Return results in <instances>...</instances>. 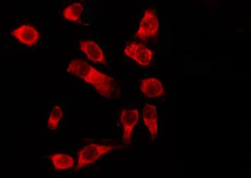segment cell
Here are the masks:
<instances>
[{"mask_svg":"<svg viewBox=\"0 0 251 178\" xmlns=\"http://www.w3.org/2000/svg\"><path fill=\"white\" fill-rule=\"evenodd\" d=\"M11 35L14 36L19 42L31 47L37 44L40 39L39 31L34 26L29 24H22L11 31Z\"/></svg>","mask_w":251,"mask_h":178,"instance_id":"obj_6","label":"cell"},{"mask_svg":"<svg viewBox=\"0 0 251 178\" xmlns=\"http://www.w3.org/2000/svg\"><path fill=\"white\" fill-rule=\"evenodd\" d=\"M67 71L92 86L104 98H113L117 93L118 87L113 77L99 71L83 59L72 60L68 66Z\"/></svg>","mask_w":251,"mask_h":178,"instance_id":"obj_1","label":"cell"},{"mask_svg":"<svg viewBox=\"0 0 251 178\" xmlns=\"http://www.w3.org/2000/svg\"><path fill=\"white\" fill-rule=\"evenodd\" d=\"M115 146L90 143L84 146L77 154L76 170L82 169L97 162L102 156L116 149Z\"/></svg>","mask_w":251,"mask_h":178,"instance_id":"obj_2","label":"cell"},{"mask_svg":"<svg viewBox=\"0 0 251 178\" xmlns=\"http://www.w3.org/2000/svg\"><path fill=\"white\" fill-rule=\"evenodd\" d=\"M63 116V110L62 107L59 105H55L51 109L49 112V118H48V128L50 130H55L60 123Z\"/></svg>","mask_w":251,"mask_h":178,"instance_id":"obj_12","label":"cell"},{"mask_svg":"<svg viewBox=\"0 0 251 178\" xmlns=\"http://www.w3.org/2000/svg\"><path fill=\"white\" fill-rule=\"evenodd\" d=\"M159 27V20L156 11L152 9H146L135 36L142 41L148 40L158 34Z\"/></svg>","mask_w":251,"mask_h":178,"instance_id":"obj_3","label":"cell"},{"mask_svg":"<svg viewBox=\"0 0 251 178\" xmlns=\"http://www.w3.org/2000/svg\"><path fill=\"white\" fill-rule=\"evenodd\" d=\"M81 51L87 58L96 64H106V58L103 49L93 40H83L80 42Z\"/></svg>","mask_w":251,"mask_h":178,"instance_id":"obj_8","label":"cell"},{"mask_svg":"<svg viewBox=\"0 0 251 178\" xmlns=\"http://www.w3.org/2000/svg\"><path fill=\"white\" fill-rule=\"evenodd\" d=\"M85 5L80 1H75L68 5L62 11L63 17L72 22H78L83 16Z\"/></svg>","mask_w":251,"mask_h":178,"instance_id":"obj_10","label":"cell"},{"mask_svg":"<svg viewBox=\"0 0 251 178\" xmlns=\"http://www.w3.org/2000/svg\"><path fill=\"white\" fill-rule=\"evenodd\" d=\"M50 159L54 169L57 171L72 169L75 164L74 157L70 155L64 153H54L50 156Z\"/></svg>","mask_w":251,"mask_h":178,"instance_id":"obj_11","label":"cell"},{"mask_svg":"<svg viewBox=\"0 0 251 178\" xmlns=\"http://www.w3.org/2000/svg\"><path fill=\"white\" fill-rule=\"evenodd\" d=\"M143 118L144 124L150 133L152 141L158 137V111L156 107L151 104H146L143 107Z\"/></svg>","mask_w":251,"mask_h":178,"instance_id":"obj_7","label":"cell"},{"mask_svg":"<svg viewBox=\"0 0 251 178\" xmlns=\"http://www.w3.org/2000/svg\"><path fill=\"white\" fill-rule=\"evenodd\" d=\"M124 52L128 58L133 59L140 67H150L152 60V51L140 43L134 41L128 43Z\"/></svg>","mask_w":251,"mask_h":178,"instance_id":"obj_4","label":"cell"},{"mask_svg":"<svg viewBox=\"0 0 251 178\" xmlns=\"http://www.w3.org/2000/svg\"><path fill=\"white\" fill-rule=\"evenodd\" d=\"M140 89L145 96L148 98H160L165 93V89L161 81L153 77H147L140 81Z\"/></svg>","mask_w":251,"mask_h":178,"instance_id":"obj_9","label":"cell"},{"mask_svg":"<svg viewBox=\"0 0 251 178\" xmlns=\"http://www.w3.org/2000/svg\"><path fill=\"white\" fill-rule=\"evenodd\" d=\"M123 130L122 141L125 145H129L132 141V134L135 127L140 120V113L137 109H125L120 116Z\"/></svg>","mask_w":251,"mask_h":178,"instance_id":"obj_5","label":"cell"}]
</instances>
